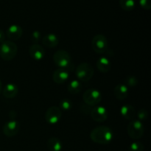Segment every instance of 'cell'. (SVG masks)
I'll use <instances>...</instances> for the list:
<instances>
[{"label":"cell","mask_w":151,"mask_h":151,"mask_svg":"<svg viewBox=\"0 0 151 151\" xmlns=\"http://www.w3.org/2000/svg\"><path fill=\"white\" fill-rule=\"evenodd\" d=\"M90 138L94 142L100 145L109 144L114 138V133L110 128L105 125L96 127L90 133Z\"/></svg>","instance_id":"1"},{"label":"cell","mask_w":151,"mask_h":151,"mask_svg":"<svg viewBox=\"0 0 151 151\" xmlns=\"http://www.w3.org/2000/svg\"><path fill=\"white\" fill-rule=\"evenodd\" d=\"M17 52V45L13 41H4L0 45V57L4 60H12L16 57Z\"/></svg>","instance_id":"2"},{"label":"cell","mask_w":151,"mask_h":151,"mask_svg":"<svg viewBox=\"0 0 151 151\" xmlns=\"http://www.w3.org/2000/svg\"><path fill=\"white\" fill-rule=\"evenodd\" d=\"M94 70L93 66L90 63H81L77 66L75 69V75L78 81L83 82H87L90 81L94 76Z\"/></svg>","instance_id":"3"},{"label":"cell","mask_w":151,"mask_h":151,"mask_svg":"<svg viewBox=\"0 0 151 151\" xmlns=\"http://www.w3.org/2000/svg\"><path fill=\"white\" fill-rule=\"evenodd\" d=\"M53 61L59 68L68 70L72 65V57L67 51L60 50L53 55Z\"/></svg>","instance_id":"4"},{"label":"cell","mask_w":151,"mask_h":151,"mask_svg":"<svg viewBox=\"0 0 151 151\" xmlns=\"http://www.w3.org/2000/svg\"><path fill=\"white\" fill-rule=\"evenodd\" d=\"M83 100L85 104L93 107L101 102L102 94L100 91L96 88H88L83 94Z\"/></svg>","instance_id":"5"},{"label":"cell","mask_w":151,"mask_h":151,"mask_svg":"<svg viewBox=\"0 0 151 151\" xmlns=\"http://www.w3.org/2000/svg\"><path fill=\"white\" fill-rule=\"evenodd\" d=\"M128 136L133 139H139L144 135L145 127L142 122L139 120H133L127 127Z\"/></svg>","instance_id":"6"},{"label":"cell","mask_w":151,"mask_h":151,"mask_svg":"<svg viewBox=\"0 0 151 151\" xmlns=\"http://www.w3.org/2000/svg\"><path fill=\"white\" fill-rule=\"evenodd\" d=\"M108 40L104 35L97 34L94 35L91 41V47L95 52L103 54L108 50Z\"/></svg>","instance_id":"7"},{"label":"cell","mask_w":151,"mask_h":151,"mask_svg":"<svg viewBox=\"0 0 151 151\" xmlns=\"http://www.w3.org/2000/svg\"><path fill=\"white\" fill-rule=\"evenodd\" d=\"M62 116V111L57 106H51L45 113V119L50 125H55L60 121Z\"/></svg>","instance_id":"8"},{"label":"cell","mask_w":151,"mask_h":151,"mask_svg":"<svg viewBox=\"0 0 151 151\" xmlns=\"http://www.w3.org/2000/svg\"><path fill=\"white\" fill-rule=\"evenodd\" d=\"M91 118L97 122H103L108 118V111L105 107L101 106H94L90 112Z\"/></svg>","instance_id":"9"},{"label":"cell","mask_w":151,"mask_h":151,"mask_svg":"<svg viewBox=\"0 0 151 151\" xmlns=\"http://www.w3.org/2000/svg\"><path fill=\"white\" fill-rule=\"evenodd\" d=\"M20 129V124L17 120L11 119L6 122L3 126V133L7 137H13L17 135Z\"/></svg>","instance_id":"10"},{"label":"cell","mask_w":151,"mask_h":151,"mask_svg":"<svg viewBox=\"0 0 151 151\" xmlns=\"http://www.w3.org/2000/svg\"><path fill=\"white\" fill-rule=\"evenodd\" d=\"M23 34V29L20 26L17 24H12L7 28V32H6V35L7 38L11 41H17Z\"/></svg>","instance_id":"11"},{"label":"cell","mask_w":151,"mask_h":151,"mask_svg":"<svg viewBox=\"0 0 151 151\" xmlns=\"http://www.w3.org/2000/svg\"><path fill=\"white\" fill-rule=\"evenodd\" d=\"M30 57L35 60H41L45 56V51L42 46L38 44H33L29 49Z\"/></svg>","instance_id":"12"},{"label":"cell","mask_w":151,"mask_h":151,"mask_svg":"<svg viewBox=\"0 0 151 151\" xmlns=\"http://www.w3.org/2000/svg\"><path fill=\"white\" fill-rule=\"evenodd\" d=\"M69 77V71L64 69H56L52 75V79L55 83L58 84H62L66 82Z\"/></svg>","instance_id":"13"},{"label":"cell","mask_w":151,"mask_h":151,"mask_svg":"<svg viewBox=\"0 0 151 151\" xmlns=\"http://www.w3.org/2000/svg\"><path fill=\"white\" fill-rule=\"evenodd\" d=\"M114 95L119 100H125L128 95V86L125 84H118L114 89Z\"/></svg>","instance_id":"14"},{"label":"cell","mask_w":151,"mask_h":151,"mask_svg":"<svg viewBox=\"0 0 151 151\" xmlns=\"http://www.w3.org/2000/svg\"><path fill=\"white\" fill-rule=\"evenodd\" d=\"M19 88L14 83H7L2 91V94L5 98L12 99L17 96Z\"/></svg>","instance_id":"15"},{"label":"cell","mask_w":151,"mask_h":151,"mask_svg":"<svg viewBox=\"0 0 151 151\" xmlns=\"http://www.w3.org/2000/svg\"><path fill=\"white\" fill-rule=\"evenodd\" d=\"M120 114L124 119L131 120L135 117L136 110L131 105L125 104L122 106L120 109Z\"/></svg>","instance_id":"16"},{"label":"cell","mask_w":151,"mask_h":151,"mask_svg":"<svg viewBox=\"0 0 151 151\" xmlns=\"http://www.w3.org/2000/svg\"><path fill=\"white\" fill-rule=\"evenodd\" d=\"M97 67L102 73H107L111 68V63L106 57H100L97 60Z\"/></svg>","instance_id":"17"},{"label":"cell","mask_w":151,"mask_h":151,"mask_svg":"<svg viewBox=\"0 0 151 151\" xmlns=\"http://www.w3.org/2000/svg\"><path fill=\"white\" fill-rule=\"evenodd\" d=\"M58 38L54 33L47 34L42 39L43 45L48 48H54L58 44Z\"/></svg>","instance_id":"18"},{"label":"cell","mask_w":151,"mask_h":151,"mask_svg":"<svg viewBox=\"0 0 151 151\" xmlns=\"http://www.w3.org/2000/svg\"><path fill=\"white\" fill-rule=\"evenodd\" d=\"M47 147L50 151H61L63 143L57 137H51L47 141Z\"/></svg>","instance_id":"19"},{"label":"cell","mask_w":151,"mask_h":151,"mask_svg":"<svg viewBox=\"0 0 151 151\" xmlns=\"http://www.w3.org/2000/svg\"><path fill=\"white\" fill-rule=\"evenodd\" d=\"M82 89V84L78 80H73L68 84V91L72 94H77Z\"/></svg>","instance_id":"20"},{"label":"cell","mask_w":151,"mask_h":151,"mask_svg":"<svg viewBox=\"0 0 151 151\" xmlns=\"http://www.w3.org/2000/svg\"><path fill=\"white\" fill-rule=\"evenodd\" d=\"M119 5L125 11H131L135 7L134 0H119Z\"/></svg>","instance_id":"21"},{"label":"cell","mask_w":151,"mask_h":151,"mask_svg":"<svg viewBox=\"0 0 151 151\" xmlns=\"http://www.w3.org/2000/svg\"><path fill=\"white\" fill-rule=\"evenodd\" d=\"M72 107V103L69 99H63L60 102V109L64 111H68L70 110Z\"/></svg>","instance_id":"22"},{"label":"cell","mask_w":151,"mask_h":151,"mask_svg":"<svg viewBox=\"0 0 151 151\" xmlns=\"http://www.w3.org/2000/svg\"><path fill=\"white\" fill-rule=\"evenodd\" d=\"M125 83H126L127 86L129 87H134L138 83V80L134 75H128L125 78Z\"/></svg>","instance_id":"23"},{"label":"cell","mask_w":151,"mask_h":151,"mask_svg":"<svg viewBox=\"0 0 151 151\" xmlns=\"http://www.w3.org/2000/svg\"><path fill=\"white\" fill-rule=\"evenodd\" d=\"M144 145L142 143L139 142H132L130 145V150L131 151H143L144 150Z\"/></svg>","instance_id":"24"},{"label":"cell","mask_w":151,"mask_h":151,"mask_svg":"<svg viewBox=\"0 0 151 151\" xmlns=\"http://www.w3.org/2000/svg\"><path fill=\"white\" fill-rule=\"evenodd\" d=\"M137 116L138 117V120L139 121H144L148 118V112L147 110L144 109H140L139 111H137Z\"/></svg>","instance_id":"25"},{"label":"cell","mask_w":151,"mask_h":151,"mask_svg":"<svg viewBox=\"0 0 151 151\" xmlns=\"http://www.w3.org/2000/svg\"><path fill=\"white\" fill-rule=\"evenodd\" d=\"M30 39L34 44H38V42L41 39V32L37 30L32 32L30 35Z\"/></svg>","instance_id":"26"},{"label":"cell","mask_w":151,"mask_h":151,"mask_svg":"<svg viewBox=\"0 0 151 151\" xmlns=\"http://www.w3.org/2000/svg\"><path fill=\"white\" fill-rule=\"evenodd\" d=\"M140 6L144 10H149L151 8V0H139Z\"/></svg>","instance_id":"27"},{"label":"cell","mask_w":151,"mask_h":151,"mask_svg":"<svg viewBox=\"0 0 151 151\" xmlns=\"http://www.w3.org/2000/svg\"><path fill=\"white\" fill-rule=\"evenodd\" d=\"M5 40V35L2 29H0V44H2Z\"/></svg>","instance_id":"28"},{"label":"cell","mask_w":151,"mask_h":151,"mask_svg":"<svg viewBox=\"0 0 151 151\" xmlns=\"http://www.w3.org/2000/svg\"><path fill=\"white\" fill-rule=\"evenodd\" d=\"M9 116H10V118H14L15 116H16V113L15 111H10V113H9Z\"/></svg>","instance_id":"29"},{"label":"cell","mask_w":151,"mask_h":151,"mask_svg":"<svg viewBox=\"0 0 151 151\" xmlns=\"http://www.w3.org/2000/svg\"><path fill=\"white\" fill-rule=\"evenodd\" d=\"M1 90H2V84H1V81L0 80V94L1 92Z\"/></svg>","instance_id":"30"}]
</instances>
